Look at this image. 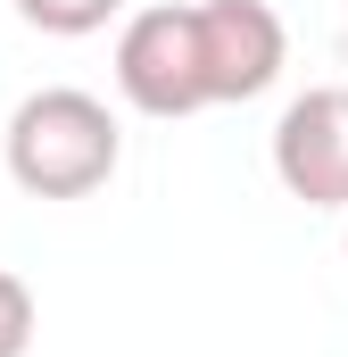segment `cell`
Segmentation results:
<instances>
[{
    "label": "cell",
    "mask_w": 348,
    "mask_h": 357,
    "mask_svg": "<svg viewBox=\"0 0 348 357\" xmlns=\"http://www.w3.org/2000/svg\"><path fill=\"white\" fill-rule=\"evenodd\" d=\"M0 158H8V183L25 199H91L125 167V125L108 116V100L50 84V91L17 100V116L0 133Z\"/></svg>",
    "instance_id": "cell-1"
},
{
    "label": "cell",
    "mask_w": 348,
    "mask_h": 357,
    "mask_svg": "<svg viewBox=\"0 0 348 357\" xmlns=\"http://www.w3.org/2000/svg\"><path fill=\"white\" fill-rule=\"evenodd\" d=\"M116 91L141 116H199L207 100V59H199V8H133L116 33Z\"/></svg>",
    "instance_id": "cell-2"
},
{
    "label": "cell",
    "mask_w": 348,
    "mask_h": 357,
    "mask_svg": "<svg viewBox=\"0 0 348 357\" xmlns=\"http://www.w3.org/2000/svg\"><path fill=\"white\" fill-rule=\"evenodd\" d=\"M274 175L307 208H348V84H315L282 108Z\"/></svg>",
    "instance_id": "cell-3"
},
{
    "label": "cell",
    "mask_w": 348,
    "mask_h": 357,
    "mask_svg": "<svg viewBox=\"0 0 348 357\" xmlns=\"http://www.w3.org/2000/svg\"><path fill=\"white\" fill-rule=\"evenodd\" d=\"M199 8V59H207V100L232 108V100H258L274 91L282 59H290V33L265 0H191Z\"/></svg>",
    "instance_id": "cell-4"
},
{
    "label": "cell",
    "mask_w": 348,
    "mask_h": 357,
    "mask_svg": "<svg viewBox=\"0 0 348 357\" xmlns=\"http://www.w3.org/2000/svg\"><path fill=\"white\" fill-rule=\"evenodd\" d=\"M17 17H25L33 33H58V42H84V33H100L108 17H125V0H17Z\"/></svg>",
    "instance_id": "cell-5"
},
{
    "label": "cell",
    "mask_w": 348,
    "mask_h": 357,
    "mask_svg": "<svg viewBox=\"0 0 348 357\" xmlns=\"http://www.w3.org/2000/svg\"><path fill=\"white\" fill-rule=\"evenodd\" d=\"M42 333V307H33V282L0 266V357H25Z\"/></svg>",
    "instance_id": "cell-6"
},
{
    "label": "cell",
    "mask_w": 348,
    "mask_h": 357,
    "mask_svg": "<svg viewBox=\"0 0 348 357\" xmlns=\"http://www.w3.org/2000/svg\"><path fill=\"white\" fill-rule=\"evenodd\" d=\"M340 250H348V241H340Z\"/></svg>",
    "instance_id": "cell-7"
}]
</instances>
